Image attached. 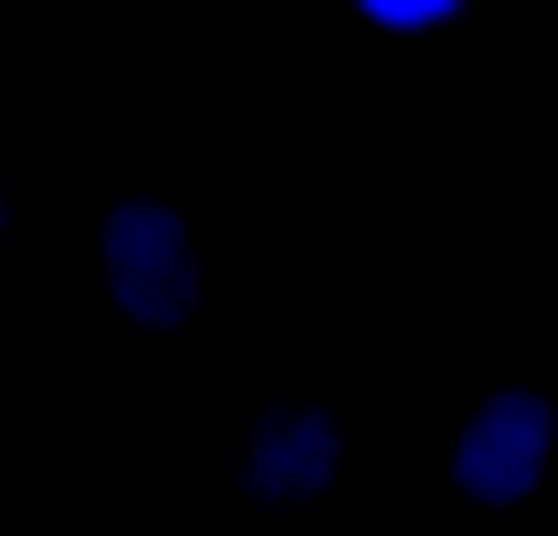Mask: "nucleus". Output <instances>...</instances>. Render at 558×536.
Listing matches in <instances>:
<instances>
[{
	"label": "nucleus",
	"mask_w": 558,
	"mask_h": 536,
	"mask_svg": "<svg viewBox=\"0 0 558 536\" xmlns=\"http://www.w3.org/2000/svg\"><path fill=\"white\" fill-rule=\"evenodd\" d=\"M97 247H108V301H119L130 322L161 333V322H183V312H194V290H205V279H194V226H183L172 204H119Z\"/></svg>",
	"instance_id": "1"
},
{
	"label": "nucleus",
	"mask_w": 558,
	"mask_h": 536,
	"mask_svg": "<svg viewBox=\"0 0 558 536\" xmlns=\"http://www.w3.org/2000/svg\"><path fill=\"white\" fill-rule=\"evenodd\" d=\"M548 440H558L548 398L505 387V398H484V407H473V429L451 440V483H462L473 504H515V494L548 483Z\"/></svg>",
	"instance_id": "2"
},
{
	"label": "nucleus",
	"mask_w": 558,
	"mask_h": 536,
	"mask_svg": "<svg viewBox=\"0 0 558 536\" xmlns=\"http://www.w3.org/2000/svg\"><path fill=\"white\" fill-rule=\"evenodd\" d=\"M344 462V440H333V418L323 407H279L269 429H258V451H247V483L269 494V504H301V494H323Z\"/></svg>",
	"instance_id": "3"
},
{
	"label": "nucleus",
	"mask_w": 558,
	"mask_h": 536,
	"mask_svg": "<svg viewBox=\"0 0 558 536\" xmlns=\"http://www.w3.org/2000/svg\"><path fill=\"white\" fill-rule=\"evenodd\" d=\"M354 11H365V22H387V33H440L462 0H354Z\"/></svg>",
	"instance_id": "4"
},
{
	"label": "nucleus",
	"mask_w": 558,
	"mask_h": 536,
	"mask_svg": "<svg viewBox=\"0 0 558 536\" xmlns=\"http://www.w3.org/2000/svg\"><path fill=\"white\" fill-rule=\"evenodd\" d=\"M0 226H11V204H0Z\"/></svg>",
	"instance_id": "5"
}]
</instances>
